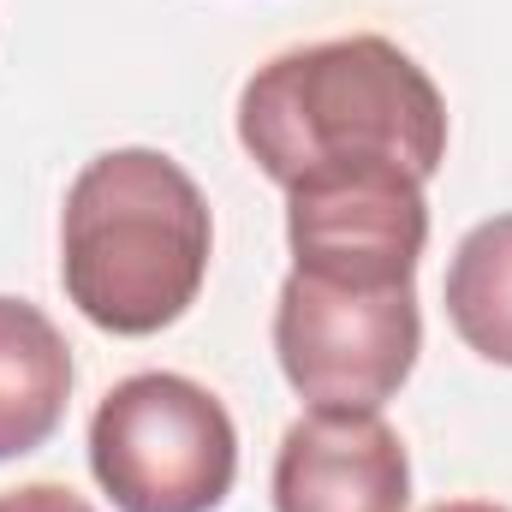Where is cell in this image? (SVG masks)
Listing matches in <instances>:
<instances>
[{
	"instance_id": "6da1fadb",
	"label": "cell",
	"mask_w": 512,
	"mask_h": 512,
	"mask_svg": "<svg viewBox=\"0 0 512 512\" xmlns=\"http://www.w3.org/2000/svg\"><path fill=\"white\" fill-rule=\"evenodd\" d=\"M239 143L280 191L352 167L429 185L447 161V102L399 42L334 36L256 66L239 90Z\"/></svg>"
},
{
	"instance_id": "7a4b0ae2",
	"label": "cell",
	"mask_w": 512,
	"mask_h": 512,
	"mask_svg": "<svg viewBox=\"0 0 512 512\" xmlns=\"http://www.w3.org/2000/svg\"><path fill=\"white\" fill-rule=\"evenodd\" d=\"M209 251V203L161 149H108L66 191L60 280L102 334L143 340L173 328L209 280Z\"/></svg>"
},
{
	"instance_id": "3957f363",
	"label": "cell",
	"mask_w": 512,
	"mask_h": 512,
	"mask_svg": "<svg viewBox=\"0 0 512 512\" xmlns=\"http://www.w3.org/2000/svg\"><path fill=\"white\" fill-rule=\"evenodd\" d=\"M90 471L120 512H215L239 477V429L203 382L143 370L102 393Z\"/></svg>"
},
{
	"instance_id": "277c9868",
	"label": "cell",
	"mask_w": 512,
	"mask_h": 512,
	"mask_svg": "<svg viewBox=\"0 0 512 512\" xmlns=\"http://www.w3.org/2000/svg\"><path fill=\"white\" fill-rule=\"evenodd\" d=\"M423 352L417 286H334L286 274L274 304V358L310 411H382Z\"/></svg>"
},
{
	"instance_id": "5b68a950",
	"label": "cell",
	"mask_w": 512,
	"mask_h": 512,
	"mask_svg": "<svg viewBox=\"0 0 512 512\" xmlns=\"http://www.w3.org/2000/svg\"><path fill=\"white\" fill-rule=\"evenodd\" d=\"M292 268L334 286H411L429 245L423 179L399 167L322 173L286 191Z\"/></svg>"
},
{
	"instance_id": "8992f818",
	"label": "cell",
	"mask_w": 512,
	"mask_h": 512,
	"mask_svg": "<svg viewBox=\"0 0 512 512\" xmlns=\"http://www.w3.org/2000/svg\"><path fill=\"white\" fill-rule=\"evenodd\" d=\"M411 459L382 411H310L280 435L274 512H405Z\"/></svg>"
},
{
	"instance_id": "52a82bcc",
	"label": "cell",
	"mask_w": 512,
	"mask_h": 512,
	"mask_svg": "<svg viewBox=\"0 0 512 512\" xmlns=\"http://www.w3.org/2000/svg\"><path fill=\"white\" fill-rule=\"evenodd\" d=\"M72 399V346L24 298H0V459L36 453Z\"/></svg>"
},
{
	"instance_id": "ba28073f",
	"label": "cell",
	"mask_w": 512,
	"mask_h": 512,
	"mask_svg": "<svg viewBox=\"0 0 512 512\" xmlns=\"http://www.w3.org/2000/svg\"><path fill=\"white\" fill-rule=\"evenodd\" d=\"M447 322L477 358L512 370V215L459 239L447 262Z\"/></svg>"
},
{
	"instance_id": "9c48e42d",
	"label": "cell",
	"mask_w": 512,
	"mask_h": 512,
	"mask_svg": "<svg viewBox=\"0 0 512 512\" xmlns=\"http://www.w3.org/2000/svg\"><path fill=\"white\" fill-rule=\"evenodd\" d=\"M0 512H96L84 495H72L66 483H24V489H6Z\"/></svg>"
},
{
	"instance_id": "30bf717a",
	"label": "cell",
	"mask_w": 512,
	"mask_h": 512,
	"mask_svg": "<svg viewBox=\"0 0 512 512\" xmlns=\"http://www.w3.org/2000/svg\"><path fill=\"white\" fill-rule=\"evenodd\" d=\"M429 512H507V507H489V501H441V507Z\"/></svg>"
}]
</instances>
